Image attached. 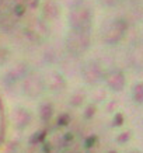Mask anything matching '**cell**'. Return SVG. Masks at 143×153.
<instances>
[{
    "label": "cell",
    "mask_w": 143,
    "mask_h": 153,
    "mask_svg": "<svg viewBox=\"0 0 143 153\" xmlns=\"http://www.w3.org/2000/svg\"><path fill=\"white\" fill-rule=\"evenodd\" d=\"M25 0H0V27L11 25L21 17Z\"/></svg>",
    "instance_id": "cell-1"
},
{
    "label": "cell",
    "mask_w": 143,
    "mask_h": 153,
    "mask_svg": "<svg viewBox=\"0 0 143 153\" xmlns=\"http://www.w3.org/2000/svg\"><path fill=\"white\" fill-rule=\"evenodd\" d=\"M3 129H4V118H3V108H1V104H0V140H1V136H3Z\"/></svg>",
    "instance_id": "cell-2"
}]
</instances>
